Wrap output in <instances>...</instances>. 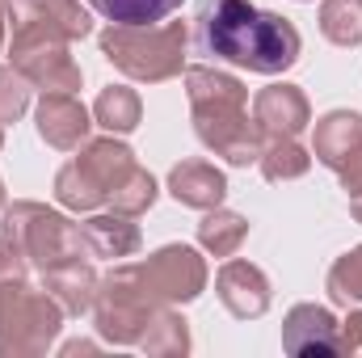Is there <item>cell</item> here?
<instances>
[{"label": "cell", "instance_id": "cell-1", "mask_svg": "<svg viewBox=\"0 0 362 358\" xmlns=\"http://www.w3.org/2000/svg\"><path fill=\"white\" fill-rule=\"evenodd\" d=\"M194 38L202 55L240 64L262 76L286 72L299 59V30L249 0H198Z\"/></svg>", "mask_w": 362, "mask_h": 358}, {"label": "cell", "instance_id": "cell-2", "mask_svg": "<svg viewBox=\"0 0 362 358\" xmlns=\"http://www.w3.org/2000/svg\"><path fill=\"white\" fill-rule=\"evenodd\" d=\"M185 85H189L198 139L206 148H215L232 165L262 161V131L249 127V114H245L249 93L236 76H223V72H211V68H189Z\"/></svg>", "mask_w": 362, "mask_h": 358}, {"label": "cell", "instance_id": "cell-3", "mask_svg": "<svg viewBox=\"0 0 362 358\" xmlns=\"http://www.w3.org/2000/svg\"><path fill=\"white\" fill-rule=\"evenodd\" d=\"M101 51L135 81H169L185 59V25H110L101 34Z\"/></svg>", "mask_w": 362, "mask_h": 358}, {"label": "cell", "instance_id": "cell-4", "mask_svg": "<svg viewBox=\"0 0 362 358\" xmlns=\"http://www.w3.org/2000/svg\"><path fill=\"white\" fill-rule=\"evenodd\" d=\"M13 68L47 93H72L81 89V68L72 64L64 34L42 21V17H17L13 30Z\"/></svg>", "mask_w": 362, "mask_h": 358}, {"label": "cell", "instance_id": "cell-5", "mask_svg": "<svg viewBox=\"0 0 362 358\" xmlns=\"http://www.w3.org/2000/svg\"><path fill=\"white\" fill-rule=\"evenodd\" d=\"M131 169H135V161H131V152H127L122 144L97 139V144L85 148V156H76L72 165L59 169L55 194H59V202L72 207V211H93L97 202L110 198V190L127 178Z\"/></svg>", "mask_w": 362, "mask_h": 358}, {"label": "cell", "instance_id": "cell-6", "mask_svg": "<svg viewBox=\"0 0 362 358\" xmlns=\"http://www.w3.org/2000/svg\"><path fill=\"white\" fill-rule=\"evenodd\" d=\"M59 333V308L21 287V278L0 282V354H34Z\"/></svg>", "mask_w": 362, "mask_h": 358}, {"label": "cell", "instance_id": "cell-7", "mask_svg": "<svg viewBox=\"0 0 362 358\" xmlns=\"http://www.w3.org/2000/svg\"><path fill=\"white\" fill-rule=\"evenodd\" d=\"M4 236H13V241L21 245V253L38 262V270L72 262V258H81V249H85L81 228H72L64 215H55V211H47V207H38V202H17V207L4 215Z\"/></svg>", "mask_w": 362, "mask_h": 358}, {"label": "cell", "instance_id": "cell-8", "mask_svg": "<svg viewBox=\"0 0 362 358\" xmlns=\"http://www.w3.org/2000/svg\"><path fill=\"white\" fill-rule=\"evenodd\" d=\"M152 295L144 287V274L139 266H127L118 274H110L101 287H97V329L114 342H135L144 325L156 321L152 312Z\"/></svg>", "mask_w": 362, "mask_h": 358}, {"label": "cell", "instance_id": "cell-9", "mask_svg": "<svg viewBox=\"0 0 362 358\" xmlns=\"http://www.w3.org/2000/svg\"><path fill=\"white\" fill-rule=\"evenodd\" d=\"M316 156L346 181V190L362 185V114L333 110L316 122Z\"/></svg>", "mask_w": 362, "mask_h": 358}, {"label": "cell", "instance_id": "cell-10", "mask_svg": "<svg viewBox=\"0 0 362 358\" xmlns=\"http://www.w3.org/2000/svg\"><path fill=\"white\" fill-rule=\"evenodd\" d=\"M139 274H144V287H148L152 299H194L202 291V282H206L202 258L194 249H185V245L160 249L156 258H148L139 266Z\"/></svg>", "mask_w": 362, "mask_h": 358}, {"label": "cell", "instance_id": "cell-11", "mask_svg": "<svg viewBox=\"0 0 362 358\" xmlns=\"http://www.w3.org/2000/svg\"><path fill=\"white\" fill-rule=\"evenodd\" d=\"M308 114H312L308 97L295 85H270V89L257 93V101H253V122L270 139H295L308 127Z\"/></svg>", "mask_w": 362, "mask_h": 358}, {"label": "cell", "instance_id": "cell-12", "mask_svg": "<svg viewBox=\"0 0 362 358\" xmlns=\"http://www.w3.org/2000/svg\"><path fill=\"white\" fill-rule=\"evenodd\" d=\"M38 135L51 148H76L89 135V110L72 93H47L38 101Z\"/></svg>", "mask_w": 362, "mask_h": 358}, {"label": "cell", "instance_id": "cell-13", "mask_svg": "<svg viewBox=\"0 0 362 358\" xmlns=\"http://www.w3.org/2000/svg\"><path fill=\"white\" fill-rule=\"evenodd\" d=\"M282 342L291 354H337V321L316 304H299L286 316Z\"/></svg>", "mask_w": 362, "mask_h": 358}, {"label": "cell", "instance_id": "cell-14", "mask_svg": "<svg viewBox=\"0 0 362 358\" xmlns=\"http://www.w3.org/2000/svg\"><path fill=\"white\" fill-rule=\"evenodd\" d=\"M219 299L236 316H262L270 308V282L266 274L249 262H228L219 270Z\"/></svg>", "mask_w": 362, "mask_h": 358}, {"label": "cell", "instance_id": "cell-15", "mask_svg": "<svg viewBox=\"0 0 362 358\" xmlns=\"http://www.w3.org/2000/svg\"><path fill=\"white\" fill-rule=\"evenodd\" d=\"M169 190H173V198L185 202V207L211 211V207L223 202L228 181H223V173H219L215 165H206V161H181L177 169L169 173Z\"/></svg>", "mask_w": 362, "mask_h": 358}, {"label": "cell", "instance_id": "cell-16", "mask_svg": "<svg viewBox=\"0 0 362 358\" xmlns=\"http://www.w3.org/2000/svg\"><path fill=\"white\" fill-rule=\"evenodd\" d=\"M42 274H47V291H55L68 312L81 316V312H89L93 304H97V278H93L89 266H81V258L59 262V266L42 270Z\"/></svg>", "mask_w": 362, "mask_h": 358}, {"label": "cell", "instance_id": "cell-17", "mask_svg": "<svg viewBox=\"0 0 362 358\" xmlns=\"http://www.w3.org/2000/svg\"><path fill=\"white\" fill-rule=\"evenodd\" d=\"M8 13L13 17H42L64 38H85L89 34V13L76 0H8Z\"/></svg>", "mask_w": 362, "mask_h": 358}, {"label": "cell", "instance_id": "cell-18", "mask_svg": "<svg viewBox=\"0 0 362 358\" xmlns=\"http://www.w3.org/2000/svg\"><path fill=\"white\" fill-rule=\"evenodd\" d=\"M85 236V249H93L97 258H127L139 249V228L127 224V219H114V215H97L81 228Z\"/></svg>", "mask_w": 362, "mask_h": 358}, {"label": "cell", "instance_id": "cell-19", "mask_svg": "<svg viewBox=\"0 0 362 358\" xmlns=\"http://www.w3.org/2000/svg\"><path fill=\"white\" fill-rule=\"evenodd\" d=\"M245 236H249V224H245V215H236V211L211 207V215L198 224V241H202V249H211L215 258H232Z\"/></svg>", "mask_w": 362, "mask_h": 358}, {"label": "cell", "instance_id": "cell-20", "mask_svg": "<svg viewBox=\"0 0 362 358\" xmlns=\"http://www.w3.org/2000/svg\"><path fill=\"white\" fill-rule=\"evenodd\" d=\"M114 25H160L181 0H89Z\"/></svg>", "mask_w": 362, "mask_h": 358}, {"label": "cell", "instance_id": "cell-21", "mask_svg": "<svg viewBox=\"0 0 362 358\" xmlns=\"http://www.w3.org/2000/svg\"><path fill=\"white\" fill-rule=\"evenodd\" d=\"M320 30L337 47H358L362 42V0H325Z\"/></svg>", "mask_w": 362, "mask_h": 358}, {"label": "cell", "instance_id": "cell-22", "mask_svg": "<svg viewBox=\"0 0 362 358\" xmlns=\"http://www.w3.org/2000/svg\"><path fill=\"white\" fill-rule=\"evenodd\" d=\"M93 114H97V122L105 131H118V135L122 131H135V122H139V97H135V89L114 85V89H105L97 97Z\"/></svg>", "mask_w": 362, "mask_h": 358}, {"label": "cell", "instance_id": "cell-23", "mask_svg": "<svg viewBox=\"0 0 362 358\" xmlns=\"http://www.w3.org/2000/svg\"><path fill=\"white\" fill-rule=\"evenodd\" d=\"M152 198H156V181H152V173H144L139 165L110 190V202H114L118 215H139V211L152 207Z\"/></svg>", "mask_w": 362, "mask_h": 358}, {"label": "cell", "instance_id": "cell-24", "mask_svg": "<svg viewBox=\"0 0 362 358\" xmlns=\"http://www.w3.org/2000/svg\"><path fill=\"white\" fill-rule=\"evenodd\" d=\"M308 165H312V156H308L299 144H291V139H274L270 148L262 152V173H266L270 181L303 178V173H308Z\"/></svg>", "mask_w": 362, "mask_h": 358}, {"label": "cell", "instance_id": "cell-25", "mask_svg": "<svg viewBox=\"0 0 362 358\" xmlns=\"http://www.w3.org/2000/svg\"><path fill=\"white\" fill-rule=\"evenodd\" d=\"M329 295L337 304H350V299H362V245L354 253H346L337 266L329 270Z\"/></svg>", "mask_w": 362, "mask_h": 358}, {"label": "cell", "instance_id": "cell-26", "mask_svg": "<svg viewBox=\"0 0 362 358\" xmlns=\"http://www.w3.org/2000/svg\"><path fill=\"white\" fill-rule=\"evenodd\" d=\"M25 105H30L25 76L13 72V68H0V122H17Z\"/></svg>", "mask_w": 362, "mask_h": 358}, {"label": "cell", "instance_id": "cell-27", "mask_svg": "<svg viewBox=\"0 0 362 358\" xmlns=\"http://www.w3.org/2000/svg\"><path fill=\"white\" fill-rule=\"evenodd\" d=\"M25 274V253L13 236H0V282L4 278H21Z\"/></svg>", "mask_w": 362, "mask_h": 358}, {"label": "cell", "instance_id": "cell-28", "mask_svg": "<svg viewBox=\"0 0 362 358\" xmlns=\"http://www.w3.org/2000/svg\"><path fill=\"white\" fill-rule=\"evenodd\" d=\"M358 346H362V312H354L346 321V337H337V354L341 350H358Z\"/></svg>", "mask_w": 362, "mask_h": 358}, {"label": "cell", "instance_id": "cell-29", "mask_svg": "<svg viewBox=\"0 0 362 358\" xmlns=\"http://www.w3.org/2000/svg\"><path fill=\"white\" fill-rule=\"evenodd\" d=\"M350 211H354V219L362 224V185L358 190H350Z\"/></svg>", "mask_w": 362, "mask_h": 358}, {"label": "cell", "instance_id": "cell-30", "mask_svg": "<svg viewBox=\"0 0 362 358\" xmlns=\"http://www.w3.org/2000/svg\"><path fill=\"white\" fill-rule=\"evenodd\" d=\"M4 21H8V0H0V42H4Z\"/></svg>", "mask_w": 362, "mask_h": 358}, {"label": "cell", "instance_id": "cell-31", "mask_svg": "<svg viewBox=\"0 0 362 358\" xmlns=\"http://www.w3.org/2000/svg\"><path fill=\"white\" fill-rule=\"evenodd\" d=\"M0 202H4V185H0Z\"/></svg>", "mask_w": 362, "mask_h": 358}]
</instances>
